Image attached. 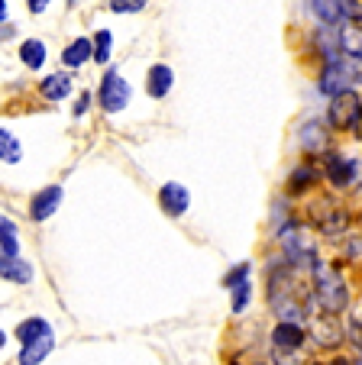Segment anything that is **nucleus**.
<instances>
[{"label": "nucleus", "mask_w": 362, "mask_h": 365, "mask_svg": "<svg viewBox=\"0 0 362 365\" xmlns=\"http://www.w3.org/2000/svg\"><path fill=\"white\" fill-rule=\"evenodd\" d=\"M249 275H253V265H249V262H246V265H239V269H233V272H230V275H226V278H223V284H226V288H233V284H239V282H246V278H249Z\"/></svg>", "instance_id": "23"}, {"label": "nucleus", "mask_w": 362, "mask_h": 365, "mask_svg": "<svg viewBox=\"0 0 362 365\" xmlns=\"http://www.w3.org/2000/svg\"><path fill=\"white\" fill-rule=\"evenodd\" d=\"M0 159L10 162V165H16L23 159V145L10 130H0Z\"/></svg>", "instance_id": "16"}, {"label": "nucleus", "mask_w": 362, "mask_h": 365, "mask_svg": "<svg viewBox=\"0 0 362 365\" xmlns=\"http://www.w3.org/2000/svg\"><path fill=\"white\" fill-rule=\"evenodd\" d=\"M52 346H55V339H52V330L49 333H42L39 339H33L29 346H23V352H20V362L23 365H36V362H42V359L52 352Z\"/></svg>", "instance_id": "10"}, {"label": "nucleus", "mask_w": 362, "mask_h": 365, "mask_svg": "<svg viewBox=\"0 0 362 365\" xmlns=\"http://www.w3.org/2000/svg\"><path fill=\"white\" fill-rule=\"evenodd\" d=\"M42 94L49 97V101H62V97L71 94V78L69 75H49L46 81H42Z\"/></svg>", "instance_id": "15"}, {"label": "nucleus", "mask_w": 362, "mask_h": 365, "mask_svg": "<svg viewBox=\"0 0 362 365\" xmlns=\"http://www.w3.org/2000/svg\"><path fill=\"white\" fill-rule=\"evenodd\" d=\"M146 7V0H110L114 14H139Z\"/></svg>", "instance_id": "22"}, {"label": "nucleus", "mask_w": 362, "mask_h": 365, "mask_svg": "<svg viewBox=\"0 0 362 365\" xmlns=\"http://www.w3.org/2000/svg\"><path fill=\"white\" fill-rule=\"evenodd\" d=\"M311 7H314V14L321 16L323 23H340V4L336 0H311Z\"/></svg>", "instance_id": "19"}, {"label": "nucleus", "mask_w": 362, "mask_h": 365, "mask_svg": "<svg viewBox=\"0 0 362 365\" xmlns=\"http://www.w3.org/2000/svg\"><path fill=\"white\" fill-rule=\"evenodd\" d=\"M130 81H126L120 71H107L101 81V107L107 113H120L130 103Z\"/></svg>", "instance_id": "3"}, {"label": "nucleus", "mask_w": 362, "mask_h": 365, "mask_svg": "<svg viewBox=\"0 0 362 365\" xmlns=\"http://www.w3.org/2000/svg\"><path fill=\"white\" fill-rule=\"evenodd\" d=\"M110 33L107 29H101V33H97V42H91V58H94L97 65H107L110 62Z\"/></svg>", "instance_id": "18"}, {"label": "nucleus", "mask_w": 362, "mask_h": 365, "mask_svg": "<svg viewBox=\"0 0 362 365\" xmlns=\"http://www.w3.org/2000/svg\"><path fill=\"white\" fill-rule=\"evenodd\" d=\"M314 282H317V301H321V307L327 310V314H340V310L346 307L349 294H346L343 278L336 275V269H330V265H323V262H314Z\"/></svg>", "instance_id": "1"}, {"label": "nucleus", "mask_w": 362, "mask_h": 365, "mask_svg": "<svg viewBox=\"0 0 362 365\" xmlns=\"http://www.w3.org/2000/svg\"><path fill=\"white\" fill-rule=\"evenodd\" d=\"M88 103H91V97H88V94H81V101H78V107H75V113H78V117H81V113L88 110Z\"/></svg>", "instance_id": "25"}, {"label": "nucleus", "mask_w": 362, "mask_h": 365, "mask_svg": "<svg viewBox=\"0 0 362 365\" xmlns=\"http://www.w3.org/2000/svg\"><path fill=\"white\" fill-rule=\"evenodd\" d=\"M343 46H346V56L359 62V29H356V26H343Z\"/></svg>", "instance_id": "21"}, {"label": "nucleus", "mask_w": 362, "mask_h": 365, "mask_svg": "<svg viewBox=\"0 0 362 365\" xmlns=\"http://www.w3.org/2000/svg\"><path fill=\"white\" fill-rule=\"evenodd\" d=\"M59 204H62V187L49 185L33 197V204H29V217H33V220H46V217H52L55 210H59Z\"/></svg>", "instance_id": "6"}, {"label": "nucleus", "mask_w": 362, "mask_h": 365, "mask_svg": "<svg viewBox=\"0 0 362 365\" xmlns=\"http://www.w3.org/2000/svg\"><path fill=\"white\" fill-rule=\"evenodd\" d=\"M333 130H359V94L356 91H340L330 101V113H327Z\"/></svg>", "instance_id": "2"}, {"label": "nucleus", "mask_w": 362, "mask_h": 365, "mask_svg": "<svg viewBox=\"0 0 362 365\" xmlns=\"http://www.w3.org/2000/svg\"><path fill=\"white\" fill-rule=\"evenodd\" d=\"M171 84H175V75H171L169 65H152L149 75H146V91H149V97H165L171 91Z\"/></svg>", "instance_id": "8"}, {"label": "nucleus", "mask_w": 362, "mask_h": 365, "mask_svg": "<svg viewBox=\"0 0 362 365\" xmlns=\"http://www.w3.org/2000/svg\"><path fill=\"white\" fill-rule=\"evenodd\" d=\"M327 172L333 175L336 185H356V181H359V162H356V159H340V155H330V159H327Z\"/></svg>", "instance_id": "9"}, {"label": "nucleus", "mask_w": 362, "mask_h": 365, "mask_svg": "<svg viewBox=\"0 0 362 365\" xmlns=\"http://www.w3.org/2000/svg\"><path fill=\"white\" fill-rule=\"evenodd\" d=\"M0 249H4V252H20L16 227H14V220H7V217H0Z\"/></svg>", "instance_id": "17"}, {"label": "nucleus", "mask_w": 362, "mask_h": 365, "mask_svg": "<svg viewBox=\"0 0 362 365\" xmlns=\"http://www.w3.org/2000/svg\"><path fill=\"white\" fill-rule=\"evenodd\" d=\"M159 204H162L165 214L181 217L188 210V204H191V194H188V187L178 185V181H169V185L162 187V194H159Z\"/></svg>", "instance_id": "5"}, {"label": "nucleus", "mask_w": 362, "mask_h": 365, "mask_svg": "<svg viewBox=\"0 0 362 365\" xmlns=\"http://www.w3.org/2000/svg\"><path fill=\"white\" fill-rule=\"evenodd\" d=\"M7 20V0H0V23Z\"/></svg>", "instance_id": "26"}, {"label": "nucleus", "mask_w": 362, "mask_h": 365, "mask_svg": "<svg viewBox=\"0 0 362 365\" xmlns=\"http://www.w3.org/2000/svg\"><path fill=\"white\" fill-rule=\"evenodd\" d=\"M0 278H7L14 284H29L33 282V269L20 259V252H4L0 249Z\"/></svg>", "instance_id": "4"}, {"label": "nucleus", "mask_w": 362, "mask_h": 365, "mask_svg": "<svg viewBox=\"0 0 362 365\" xmlns=\"http://www.w3.org/2000/svg\"><path fill=\"white\" fill-rule=\"evenodd\" d=\"M88 58H91V39H75V42H71V46L62 52V62L69 65V68H81Z\"/></svg>", "instance_id": "14"}, {"label": "nucleus", "mask_w": 362, "mask_h": 365, "mask_svg": "<svg viewBox=\"0 0 362 365\" xmlns=\"http://www.w3.org/2000/svg\"><path fill=\"white\" fill-rule=\"evenodd\" d=\"M4 339H7V336H4V330H0V349H4Z\"/></svg>", "instance_id": "27"}, {"label": "nucleus", "mask_w": 362, "mask_h": 365, "mask_svg": "<svg viewBox=\"0 0 362 365\" xmlns=\"http://www.w3.org/2000/svg\"><path fill=\"white\" fill-rule=\"evenodd\" d=\"M233 291H236V294H233V310H246V304H249V294H253V282H239V284H233Z\"/></svg>", "instance_id": "20"}, {"label": "nucleus", "mask_w": 362, "mask_h": 365, "mask_svg": "<svg viewBox=\"0 0 362 365\" xmlns=\"http://www.w3.org/2000/svg\"><path fill=\"white\" fill-rule=\"evenodd\" d=\"M49 330H52V327H49L42 317H29L16 327V339H20V346H29L33 339H39L42 333H49Z\"/></svg>", "instance_id": "13"}, {"label": "nucleus", "mask_w": 362, "mask_h": 365, "mask_svg": "<svg viewBox=\"0 0 362 365\" xmlns=\"http://www.w3.org/2000/svg\"><path fill=\"white\" fill-rule=\"evenodd\" d=\"M20 58H23V65H26V68L39 71L42 65H46V46H42L39 39H26L20 46Z\"/></svg>", "instance_id": "12"}, {"label": "nucleus", "mask_w": 362, "mask_h": 365, "mask_svg": "<svg viewBox=\"0 0 362 365\" xmlns=\"http://www.w3.org/2000/svg\"><path fill=\"white\" fill-rule=\"evenodd\" d=\"M272 339H275V349H281V352H294L298 346H304V330H301L298 324H291V320H281V324L275 327Z\"/></svg>", "instance_id": "7"}, {"label": "nucleus", "mask_w": 362, "mask_h": 365, "mask_svg": "<svg viewBox=\"0 0 362 365\" xmlns=\"http://www.w3.org/2000/svg\"><path fill=\"white\" fill-rule=\"evenodd\" d=\"M26 7H29V14H42L49 7V0H26Z\"/></svg>", "instance_id": "24"}, {"label": "nucleus", "mask_w": 362, "mask_h": 365, "mask_svg": "<svg viewBox=\"0 0 362 365\" xmlns=\"http://www.w3.org/2000/svg\"><path fill=\"white\" fill-rule=\"evenodd\" d=\"M346 81H349V78H346V68H343V65L333 58V62H330V68H327V75H323V84H321V88H323V94L333 97V94H340V91L349 88Z\"/></svg>", "instance_id": "11"}, {"label": "nucleus", "mask_w": 362, "mask_h": 365, "mask_svg": "<svg viewBox=\"0 0 362 365\" xmlns=\"http://www.w3.org/2000/svg\"><path fill=\"white\" fill-rule=\"evenodd\" d=\"M336 4H340V7H343V0H336Z\"/></svg>", "instance_id": "28"}]
</instances>
